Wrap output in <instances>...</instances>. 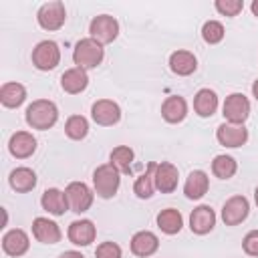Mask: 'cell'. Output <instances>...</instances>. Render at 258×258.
<instances>
[{
  "instance_id": "8d00e7d4",
  "label": "cell",
  "mask_w": 258,
  "mask_h": 258,
  "mask_svg": "<svg viewBox=\"0 0 258 258\" xmlns=\"http://www.w3.org/2000/svg\"><path fill=\"white\" fill-rule=\"evenodd\" d=\"M252 93H254V97H256V101H258V79H256L254 85H252Z\"/></svg>"
},
{
  "instance_id": "9a60e30c",
  "label": "cell",
  "mask_w": 258,
  "mask_h": 258,
  "mask_svg": "<svg viewBox=\"0 0 258 258\" xmlns=\"http://www.w3.org/2000/svg\"><path fill=\"white\" fill-rule=\"evenodd\" d=\"M216 226V214L210 206H198L194 208L189 216V228L194 234H208Z\"/></svg>"
},
{
  "instance_id": "6da1fadb",
  "label": "cell",
  "mask_w": 258,
  "mask_h": 258,
  "mask_svg": "<svg viewBox=\"0 0 258 258\" xmlns=\"http://www.w3.org/2000/svg\"><path fill=\"white\" fill-rule=\"evenodd\" d=\"M58 119V109L52 101L48 99H36L28 105L26 109V123L32 129H50Z\"/></svg>"
},
{
  "instance_id": "603a6c76",
  "label": "cell",
  "mask_w": 258,
  "mask_h": 258,
  "mask_svg": "<svg viewBox=\"0 0 258 258\" xmlns=\"http://www.w3.org/2000/svg\"><path fill=\"white\" fill-rule=\"evenodd\" d=\"M169 69L179 77H187L198 69V60L189 50H175L169 56Z\"/></svg>"
},
{
  "instance_id": "7c38bea8",
  "label": "cell",
  "mask_w": 258,
  "mask_h": 258,
  "mask_svg": "<svg viewBox=\"0 0 258 258\" xmlns=\"http://www.w3.org/2000/svg\"><path fill=\"white\" fill-rule=\"evenodd\" d=\"M218 141L224 147H240L248 139V129L244 125H234V123H222L216 131Z\"/></svg>"
},
{
  "instance_id": "277c9868",
  "label": "cell",
  "mask_w": 258,
  "mask_h": 258,
  "mask_svg": "<svg viewBox=\"0 0 258 258\" xmlns=\"http://www.w3.org/2000/svg\"><path fill=\"white\" fill-rule=\"evenodd\" d=\"M60 62V48L54 40H42L32 50V64L38 71H52Z\"/></svg>"
},
{
  "instance_id": "f35d334b",
  "label": "cell",
  "mask_w": 258,
  "mask_h": 258,
  "mask_svg": "<svg viewBox=\"0 0 258 258\" xmlns=\"http://www.w3.org/2000/svg\"><path fill=\"white\" fill-rule=\"evenodd\" d=\"M254 200H256V206H258V187H256V191H254Z\"/></svg>"
},
{
  "instance_id": "83f0119b",
  "label": "cell",
  "mask_w": 258,
  "mask_h": 258,
  "mask_svg": "<svg viewBox=\"0 0 258 258\" xmlns=\"http://www.w3.org/2000/svg\"><path fill=\"white\" fill-rule=\"evenodd\" d=\"M131 163H133V149L127 145H119L111 151V165L119 171V173H129L131 171Z\"/></svg>"
},
{
  "instance_id": "ba28073f",
  "label": "cell",
  "mask_w": 258,
  "mask_h": 258,
  "mask_svg": "<svg viewBox=\"0 0 258 258\" xmlns=\"http://www.w3.org/2000/svg\"><path fill=\"white\" fill-rule=\"evenodd\" d=\"M64 194H67L69 208H71L73 212H77V214L87 212V210L91 208V204H93V191H91L89 185L83 183V181H73V183H69L67 189H64Z\"/></svg>"
},
{
  "instance_id": "4316f807",
  "label": "cell",
  "mask_w": 258,
  "mask_h": 258,
  "mask_svg": "<svg viewBox=\"0 0 258 258\" xmlns=\"http://www.w3.org/2000/svg\"><path fill=\"white\" fill-rule=\"evenodd\" d=\"M157 226L161 232L165 234H177L183 226V220H181V214L173 208H165L157 214Z\"/></svg>"
},
{
  "instance_id": "2e32d148",
  "label": "cell",
  "mask_w": 258,
  "mask_h": 258,
  "mask_svg": "<svg viewBox=\"0 0 258 258\" xmlns=\"http://www.w3.org/2000/svg\"><path fill=\"white\" fill-rule=\"evenodd\" d=\"M32 234L42 244H56L60 240V228L48 218H34Z\"/></svg>"
},
{
  "instance_id": "e0dca14e",
  "label": "cell",
  "mask_w": 258,
  "mask_h": 258,
  "mask_svg": "<svg viewBox=\"0 0 258 258\" xmlns=\"http://www.w3.org/2000/svg\"><path fill=\"white\" fill-rule=\"evenodd\" d=\"M28 246H30L28 236L20 228H14V230L6 232L4 238H2V248L8 256H22L28 250Z\"/></svg>"
},
{
  "instance_id": "4dcf8cb0",
  "label": "cell",
  "mask_w": 258,
  "mask_h": 258,
  "mask_svg": "<svg viewBox=\"0 0 258 258\" xmlns=\"http://www.w3.org/2000/svg\"><path fill=\"white\" fill-rule=\"evenodd\" d=\"M64 133L71 139L79 141V139L87 137V133H89V121L83 115H71L67 119V123H64Z\"/></svg>"
},
{
  "instance_id": "3957f363",
  "label": "cell",
  "mask_w": 258,
  "mask_h": 258,
  "mask_svg": "<svg viewBox=\"0 0 258 258\" xmlns=\"http://www.w3.org/2000/svg\"><path fill=\"white\" fill-rule=\"evenodd\" d=\"M119 183H121V177H119V171L111 165V163H105V165H99L95 171H93V185H95V191L97 196L109 200L117 194L119 189Z\"/></svg>"
},
{
  "instance_id": "f1b7e54d",
  "label": "cell",
  "mask_w": 258,
  "mask_h": 258,
  "mask_svg": "<svg viewBox=\"0 0 258 258\" xmlns=\"http://www.w3.org/2000/svg\"><path fill=\"white\" fill-rule=\"evenodd\" d=\"M153 169H155V163H149L147 171L135 179L133 191H135V196H137V198H141V200H147V198H151V196H153V189H155Z\"/></svg>"
},
{
  "instance_id": "836d02e7",
  "label": "cell",
  "mask_w": 258,
  "mask_h": 258,
  "mask_svg": "<svg viewBox=\"0 0 258 258\" xmlns=\"http://www.w3.org/2000/svg\"><path fill=\"white\" fill-rule=\"evenodd\" d=\"M95 258H121V246L115 242H103L97 246Z\"/></svg>"
},
{
  "instance_id": "484cf974",
  "label": "cell",
  "mask_w": 258,
  "mask_h": 258,
  "mask_svg": "<svg viewBox=\"0 0 258 258\" xmlns=\"http://www.w3.org/2000/svg\"><path fill=\"white\" fill-rule=\"evenodd\" d=\"M24 99H26V89L20 83H6V85H2V89H0V101H2L4 107L14 109V107L22 105Z\"/></svg>"
},
{
  "instance_id": "cb8c5ba5",
  "label": "cell",
  "mask_w": 258,
  "mask_h": 258,
  "mask_svg": "<svg viewBox=\"0 0 258 258\" xmlns=\"http://www.w3.org/2000/svg\"><path fill=\"white\" fill-rule=\"evenodd\" d=\"M194 109L200 117H212L218 109V95L212 89H200L194 97Z\"/></svg>"
},
{
  "instance_id": "ffe728a7",
  "label": "cell",
  "mask_w": 258,
  "mask_h": 258,
  "mask_svg": "<svg viewBox=\"0 0 258 258\" xmlns=\"http://www.w3.org/2000/svg\"><path fill=\"white\" fill-rule=\"evenodd\" d=\"M157 248H159V240H157V236H155L153 232L141 230V232H137V234L131 238V252H133L135 256H141V258L151 256Z\"/></svg>"
},
{
  "instance_id": "ac0fdd59",
  "label": "cell",
  "mask_w": 258,
  "mask_h": 258,
  "mask_svg": "<svg viewBox=\"0 0 258 258\" xmlns=\"http://www.w3.org/2000/svg\"><path fill=\"white\" fill-rule=\"evenodd\" d=\"M89 85V77H87V71L85 69H79V67H73L69 71L62 73L60 77V87L62 91L71 93V95H77L81 91H85Z\"/></svg>"
},
{
  "instance_id": "7402d4cb",
  "label": "cell",
  "mask_w": 258,
  "mask_h": 258,
  "mask_svg": "<svg viewBox=\"0 0 258 258\" xmlns=\"http://www.w3.org/2000/svg\"><path fill=\"white\" fill-rule=\"evenodd\" d=\"M40 204L42 208L48 212V214H54V216H62L67 210H69V202H67V194L56 189V187H48L44 189L42 198H40Z\"/></svg>"
},
{
  "instance_id": "30bf717a",
  "label": "cell",
  "mask_w": 258,
  "mask_h": 258,
  "mask_svg": "<svg viewBox=\"0 0 258 258\" xmlns=\"http://www.w3.org/2000/svg\"><path fill=\"white\" fill-rule=\"evenodd\" d=\"M91 115H93V121L97 125H103V127H109V125H115L119 123L121 119V109L115 101H109V99H101L97 101L93 107H91Z\"/></svg>"
},
{
  "instance_id": "7a4b0ae2",
  "label": "cell",
  "mask_w": 258,
  "mask_h": 258,
  "mask_svg": "<svg viewBox=\"0 0 258 258\" xmlns=\"http://www.w3.org/2000/svg\"><path fill=\"white\" fill-rule=\"evenodd\" d=\"M105 56V50H103V44H99L95 38H83L75 44V50H73V60L79 69H95L101 64Z\"/></svg>"
},
{
  "instance_id": "1f68e13d",
  "label": "cell",
  "mask_w": 258,
  "mask_h": 258,
  "mask_svg": "<svg viewBox=\"0 0 258 258\" xmlns=\"http://www.w3.org/2000/svg\"><path fill=\"white\" fill-rule=\"evenodd\" d=\"M202 36L208 44H218L224 38V26L218 20H208L202 28Z\"/></svg>"
},
{
  "instance_id": "e575fe53",
  "label": "cell",
  "mask_w": 258,
  "mask_h": 258,
  "mask_svg": "<svg viewBox=\"0 0 258 258\" xmlns=\"http://www.w3.org/2000/svg\"><path fill=\"white\" fill-rule=\"evenodd\" d=\"M242 248L246 254L250 256H258V230H252L244 236V242H242Z\"/></svg>"
},
{
  "instance_id": "4fadbf2b",
  "label": "cell",
  "mask_w": 258,
  "mask_h": 258,
  "mask_svg": "<svg viewBox=\"0 0 258 258\" xmlns=\"http://www.w3.org/2000/svg\"><path fill=\"white\" fill-rule=\"evenodd\" d=\"M67 234H69V240L75 246H89L97 236V228L91 220H75L69 226Z\"/></svg>"
},
{
  "instance_id": "8992f818",
  "label": "cell",
  "mask_w": 258,
  "mask_h": 258,
  "mask_svg": "<svg viewBox=\"0 0 258 258\" xmlns=\"http://www.w3.org/2000/svg\"><path fill=\"white\" fill-rule=\"evenodd\" d=\"M222 111H224V117H226L228 123L244 125V121L250 115V101L242 93H232V95L226 97Z\"/></svg>"
},
{
  "instance_id": "5bb4252c",
  "label": "cell",
  "mask_w": 258,
  "mask_h": 258,
  "mask_svg": "<svg viewBox=\"0 0 258 258\" xmlns=\"http://www.w3.org/2000/svg\"><path fill=\"white\" fill-rule=\"evenodd\" d=\"M8 149H10V153H12L14 157L26 159V157H30V155L34 153V149H36V139H34L28 131H16V133L10 137V141H8Z\"/></svg>"
},
{
  "instance_id": "d6986e66",
  "label": "cell",
  "mask_w": 258,
  "mask_h": 258,
  "mask_svg": "<svg viewBox=\"0 0 258 258\" xmlns=\"http://www.w3.org/2000/svg\"><path fill=\"white\" fill-rule=\"evenodd\" d=\"M161 115H163V119L167 123H179V121H183L185 115H187V103H185V99L179 97V95L167 97L163 101V105H161Z\"/></svg>"
},
{
  "instance_id": "d590c367",
  "label": "cell",
  "mask_w": 258,
  "mask_h": 258,
  "mask_svg": "<svg viewBox=\"0 0 258 258\" xmlns=\"http://www.w3.org/2000/svg\"><path fill=\"white\" fill-rule=\"evenodd\" d=\"M58 258H85L81 252H77V250H69V252H62Z\"/></svg>"
},
{
  "instance_id": "74e56055",
  "label": "cell",
  "mask_w": 258,
  "mask_h": 258,
  "mask_svg": "<svg viewBox=\"0 0 258 258\" xmlns=\"http://www.w3.org/2000/svg\"><path fill=\"white\" fill-rule=\"evenodd\" d=\"M252 12H254V16H258V0L252 2Z\"/></svg>"
},
{
  "instance_id": "9c48e42d",
  "label": "cell",
  "mask_w": 258,
  "mask_h": 258,
  "mask_svg": "<svg viewBox=\"0 0 258 258\" xmlns=\"http://www.w3.org/2000/svg\"><path fill=\"white\" fill-rule=\"evenodd\" d=\"M250 206L244 196H232L222 208V220L226 226H238L248 218Z\"/></svg>"
},
{
  "instance_id": "d4e9b609",
  "label": "cell",
  "mask_w": 258,
  "mask_h": 258,
  "mask_svg": "<svg viewBox=\"0 0 258 258\" xmlns=\"http://www.w3.org/2000/svg\"><path fill=\"white\" fill-rule=\"evenodd\" d=\"M8 181H10L12 189L24 194V191H30L36 185V173L30 167H16V169H12Z\"/></svg>"
},
{
  "instance_id": "f546056e",
  "label": "cell",
  "mask_w": 258,
  "mask_h": 258,
  "mask_svg": "<svg viewBox=\"0 0 258 258\" xmlns=\"http://www.w3.org/2000/svg\"><path fill=\"white\" fill-rule=\"evenodd\" d=\"M236 169H238V165H236L234 157H230V155H216L212 161V171L220 179H230L236 173Z\"/></svg>"
},
{
  "instance_id": "44dd1931",
  "label": "cell",
  "mask_w": 258,
  "mask_h": 258,
  "mask_svg": "<svg viewBox=\"0 0 258 258\" xmlns=\"http://www.w3.org/2000/svg\"><path fill=\"white\" fill-rule=\"evenodd\" d=\"M208 187H210V177L206 175V171L196 169V171H191V173L187 175L185 185H183V194H185L189 200H200V198L206 196Z\"/></svg>"
},
{
  "instance_id": "5b68a950",
  "label": "cell",
  "mask_w": 258,
  "mask_h": 258,
  "mask_svg": "<svg viewBox=\"0 0 258 258\" xmlns=\"http://www.w3.org/2000/svg\"><path fill=\"white\" fill-rule=\"evenodd\" d=\"M89 32H91V38H95L99 44H107V42H113L117 38L119 22L109 14H99L91 20Z\"/></svg>"
},
{
  "instance_id": "8fae6325",
  "label": "cell",
  "mask_w": 258,
  "mask_h": 258,
  "mask_svg": "<svg viewBox=\"0 0 258 258\" xmlns=\"http://www.w3.org/2000/svg\"><path fill=\"white\" fill-rule=\"evenodd\" d=\"M177 177H179V173L173 163H167V161L155 163L153 179H155V187L161 194H171L177 187Z\"/></svg>"
},
{
  "instance_id": "d6a6232c",
  "label": "cell",
  "mask_w": 258,
  "mask_h": 258,
  "mask_svg": "<svg viewBox=\"0 0 258 258\" xmlns=\"http://www.w3.org/2000/svg\"><path fill=\"white\" fill-rule=\"evenodd\" d=\"M244 2L242 0H216V10L224 16H236L238 12H242Z\"/></svg>"
},
{
  "instance_id": "52a82bcc",
  "label": "cell",
  "mask_w": 258,
  "mask_h": 258,
  "mask_svg": "<svg viewBox=\"0 0 258 258\" xmlns=\"http://www.w3.org/2000/svg\"><path fill=\"white\" fill-rule=\"evenodd\" d=\"M38 24L44 28V30H58L64 20H67V10H64V4L54 0V2H46L38 8Z\"/></svg>"
}]
</instances>
